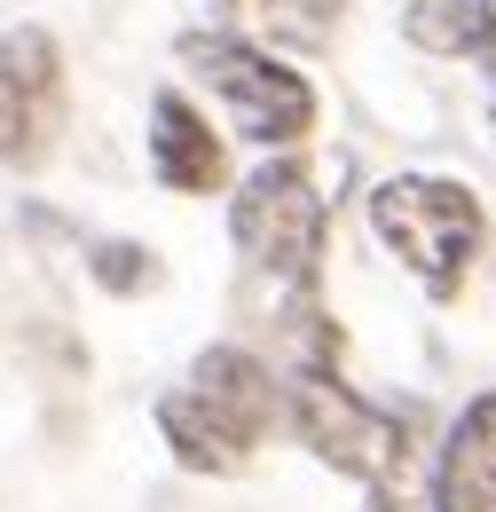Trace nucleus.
I'll return each mask as SVG.
<instances>
[{
  "label": "nucleus",
  "mask_w": 496,
  "mask_h": 512,
  "mask_svg": "<svg viewBox=\"0 0 496 512\" xmlns=\"http://www.w3.org/2000/svg\"><path fill=\"white\" fill-rule=\"evenodd\" d=\"M189 64V79L229 111V127L260 142V150H292L315 134V87L292 64H276L268 48H252L237 32H182L174 48Z\"/></svg>",
  "instance_id": "7ed1b4c3"
},
{
  "label": "nucleus",
  "mask_w": 496,
  "mask_h": 512,
  "mask_svg": "<svg viewBox=\"0 0 496 512\" xmlns=\"http://www.w3.org/2000/svg\"><path fill=\"white\" fill-rule=\"evenodd\" d=\"M63 134V48L40 24L0 32V166H40Z\"/></svg>",
  "instance_id": "423d86ee"
},
{
  "label": "nucleus",
  "mask_w": 496,
  "mask_h": 512,
  "mask_svg": "<svg viewBox=\"0 0 496 512\" xmlns=\"http://www.w3.org/2000/svg\"><path fill=\"white\" fill-rule=\"evenodd\" d=\"M87 268H95V284H103V292H150V284H158L150 245H126V237H103V245L87 253Z\"/></svg>",
  "instance_id": "9b49d317"
},
{
  "label": "nucleus",
  "mask_w": 496,
  "mask_h": 512,
  "mask_svg": "<svg viewBox=\"0 0 496 512\" xmlns=\"http://www.w3.org/2000/svg\"><path fill=\"white\" fill-rule=\"evenodd\" d=\"M371 512H402V505H394V497H386V489H378V505H371Z\"/></svg>",
  "instance_id": "ddd939ff"
},
{
  "label": "nucleus",
  "mask_w": 496,
  "mask_h": 512,
  "mask_svg": "<svg viewBox=\"0 0 496 512\" xmlns=\"http://www.w3.org/2000/svg\"><path fill=\"white\" fill-rule=\"evenodd\" d=\"M323 221H331V205H323V190H315V174L300 158L252 166L245 182H237V197H229V237H237V253H245L252 268H268L276 284H292V292L315 284Z\"/></svg>",
  "instance_id": "20e7f679"
},
{
  "label": "nucleus",
  "mask_w": 496,
  "mask_h": 512,
  "mask_svg": "<svg viewBox=\"0 0 496 512\" xmlns=\"http://www.w3.org/2000/svg\"><path fill=\"white\" fill-rule=\"evenodd\" d=\"M371 229L434 300H457V284L481 260L489 213H481V197L465 190V182H449V174H394V182L371 190Z\"/></svg>",
  "instance_id": "f03ea898"
},
{
  "label": "nucleus",
  "mask_w": 496,
  "mask_h": 512,
  "mask_svg": "<svg viewBox=\"0 0 496 512\" xmlns=\"http://www.w3.org/2000/svg\"><path fill=\"white\" fill-rule=\"evenodd\" d=\"M284 410H292V434H300L331 473H355V481H371V489H394V481H402V465H410L402 426H394L386 410H371L355 386H339L323 363L292 371Z\"/></svg>",
  "instance_id": "39448f33"
},
{
  "label": "nucleus",
  "mask_w": 496,
  "mask_h": 512,
  "mask_svg": "<svg viewBox=\"0 0 496 512\" xmlns=\"http://www.w3.org/2000/svg\"><path fill=\"white\" fill-rule=\"evenodd\" d=\"M150 174H158L174 197H205V190L229 182V150H221V134L205 127L197 103H182L174 87L150 95Z\"/></svg>",
  "instance_id": "0eeeda50"
},
{
  "label": "nucleus",
  "mask_w": 496,
  "mask_h": 512,
  "mask_svg": "<svg viewBox=\"0 0 496 512\" xmlns=\"http://www.w3.org/2000/svg\"><path fill=\"white\" fill-rule=\"evenodd\" d=\"M434 512H496V394L465 402L434 465Z\"/></svg>",
  "instance_id": "6e6552de"
},
{
  "label": "nucleus",
  "mask_w": 496,
  "mask_h": 512,
  "mask_svg": "<svg viewBox=\"0 0 496 512\" xmlns=\"http://www.w3.org/2000/svg\"><path fill=\"white\" fill-rule=\"evenodd\" d=\"M402 32L426 56H481V0H410Z\"/></svg>",
  "instance_id": "9d476101"
},
{
  "label": "nucleus",
  "mask_w": 496,
  "mask_h": 512,
  "mask_svg": "<svg viewBox=\"0 0 496 512\" xmlns=\"http://www.w3.org/2000/svg\"><path fill=\"white\" fill-rule=\"evenodd\" d=\"M221 16L252 48H323L339 32V0H221Z\"/></svg>",
  "instance_id": "1a4fd4ad"
},
{
  "label": "nucleus",
  "mask_w": 496,
  "mask_h": 512,
  "mask_svg": "<svg viewBox=\"0 0 496 512\" xmlns=\"http://www.w3.org/2000/svg\"><path fill=\"white\" fill-rule=\"evenodd\" d=\"M268 418H276V379L245 347H205L189 379L158 394V434L174 449V465L213 473V481L252 465V442L268 434Z\"/></svg>",
  "instance_id": "f257e3e1"
},
{
  "label": "nucleus",
  "mask_w": 496,
  "mask_h": 512,
  "mask_svg": "<svg viewBox=\"0 0 496 512\" xmlns=\"http://www.w3.org/2000/svg\"><path fill=\"white\" fill-rule=\"evenodd\" d=\"M481 56L496 64V0H481Z\"/></svg>",
  "instance_id": "f8f14e48"
}]
</instances>
